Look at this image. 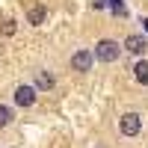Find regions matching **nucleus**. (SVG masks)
<instances>
[{
	"mask_svg": "<svg viewBox=\"0 0 148 148\" xmlns=\"http://www.w3.org/2000/svg\"><path fill=\"white\" fill-rule=\"evenodd\" d=\"M121 56V45L116 39H101L95 45V59H101V62H116Z\"/></svg>",
	"mask_w": 148,
	"mask_h": 148,
	"instance_id": "nucleus-1",
	"label": "nucleus"
},
{
	"mask_svg": "<svg viewBox=\"0 0 148 148\" xmlns=\"http://www.w3.org/2000/svg\"><path fill=\"white\" fill-rule=\"evenodd\" d=\"M119 130L125 133V136H136V133L142 130V116L139 113H125L119 119Z\"/></svg>",
	"mask_w": 148,
	"mask_h": 148,
	"instance_id": "nucleus-2",
	"label": "nucleus"
},
{
	"mask_svg": "<svg viewBox=\"0 0 148 148\" xmlns=\"http://www.w3.org/2000/svg\"><path fill=\"white\" fill-rule=\"evenodd\" d=\"M92 59H95V53L92 51H86V47H80V51H74L71 53V68L74 71H80V74H86L92 68Z\"/></svg>",
	"mask_w": 148,
	"mask_h": 148,
	"instance_id": "nucleus-3",
	"label": "nucleus"
},
{
	"mask_svg": "<svg viewBox=\"0 0 148 148\" xmlns=\"http://www.w3.org/2000/svg\"><path fill=\"white\" fill-rule=\"evenodd\" d=\"M36 95H39V92H36V86H27V83H24V86L15 89V104H18V107H33V104H36Z\"/></svg>",
	"mask_w": 148,
	"mask_h": 148,
	"instance_id": "nucleus-4",
	"label": "nucleus"
},
{
	"mask_svg": "<svg viewBox=\"0 0 148 148\" xmlns=\"http://www.w3.org/2000/svg\"><path fill=\"white\" fill-rule=\"evenodd\" d=\"M121 51H127V53H145V39L142 36H127L125 39V45H121Z\"/></svg>",
	"mask_w": 148,
	"mask_h": 148,
	"instance_id": "nucleus-5",
	"label": "nucleus"
},
{
	"mask_svg": "<svg viewBox=\"0 0 148 148\" xmlns=\"http://www.w3.org/2000/svg\"><path fill=\"white\" fill-rule=\"evenodd\" d=\"M45 18H47V9H45V6H30V9H27V21L33 24V27H39Z\"/></svg>",
	"mask_w": 148,
	"mask_h": 148,
	"instance_id": "nucleus-6",
	"label": "nucleus"
},
{
	"mask_svg": "<svg viewBox=\"0 0 148 148\" xmlns=\"http://www.w3.org/2000/svg\"><path fill=\"white\" fill-rule=\"evenodd\" d=\"M133 77H136V83L148 86V62H145V59H139V62L133 65Z\"/></svg>",
	"mask_w": 148,
	"mask_h": 148,
	"instance_id": "nucleus-7",
	"label": "nucleus"
},
{
	"mask_svg": "<svg viewBox=\"0 0 148 148\" xmlns=\"http://www.w3.org/2000/svg\"><path fill=\"white\" fill-rule=\"evenodd\" d=\"M51 86H53V74L51 71H39L36 74V92L39 89H51Z\"/></svg>",
	"mask_w": 148,
	"mask_h": 148,
	"instance_id": "nucleus-8",
	"label": "nucleus"
},
{
	"mask_svg": "<svg viewBox=\"0 0 148 148\" xmlns=\"http://www.w3.org/2000/svg\"><path fill=\"white\" fill-rule=\"evenodd\" d=\"M12 119H15V110H12V107H6V104H0V127H6Z\"/></svg>",
	"mask_w": 148,
	"mask_h": 148,
	"instance_id": "nucleus-9",
	"label": "nucleus"
},
{
	"mask_svg": "<svg viewBox=\"0 0 148 148\" xmlns=\"http://www.w3.org/2000/svg\"><path fill=\"white\" fill-rule=\"evenodd\" d=\"M12 33H15V21H6L3 24V36H12Z\"/></svg>",
	"mask_w": 148,
	"mask_h": 148,
	"instance_id": "nucleus-10",
	"label": "nucleus"
},
{
	"mask_svg": "<svg viewBox=\"0 0 148 148\" xmlns=\"http://www.w3.org/2000/svg\"><path fill=\"white\" fill-rule=\"evenodd\" d=\"M113 12H116V15H121V12H125V6H121V0H113Z\"/></svg>",
	"mask_w": 148,
	"mask_h": 148,
	"instance_id": "nucleus-11",
	"label": "nucleus"
},
{
	"mask_svg": "<svg viewBox=\"0 0 148 148\" xmlns=\"http://www.w3.org/2000/svg\"><path fill=\"white\" fill-rule=\"evenodd\" d=\"M142 24H145V33H148V18H142Z\"/></svg>",
	"mask_w": 148,
	"mask_h": 148,
	"instance_id": "nucleus-12",
	"label": "nucleus"
}]
</instances>
